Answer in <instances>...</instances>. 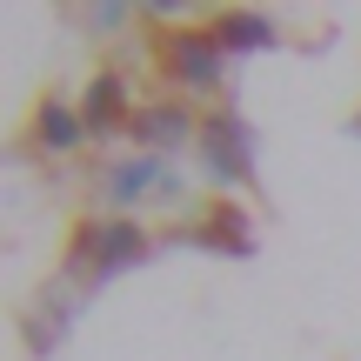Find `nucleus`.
<instances>
[{"label":"nucleus","instance_id":"nucleus-2","mask_svg":"<svg viewBox=\"0 0 361 361\" xmlns=\"http://www.w3.org/2000/svg\"><path fill=\"white\" fill-rule=\"evenodd\" d=\"M141 255H147V241H141L134 221H87L80 228V247H74V261H94V274H114V268H128Z\"/></svg>","mask_w":361,"mask_h":361},{"label":"nucleus","instance_id":"nucleus-1","mask_svg":"<svg viewBox=\"0 0 361 361\" xmlns=\"http://www.w3.org/2000/svg\"><path fill=\"white\" fill-rule=\"evenodd\" d=\"M161 61H168V74L180 87H214L221 80V40L214 27H174L168 40H161Z\"/></svg>","mask_w":361,"mask_h":361},{"label":"nucleus","instance_id":"nucleus-6","mask_svg":"<svg viewBox=\"0 0 361 361\" xmlns=\"http://www.w3.org/2000/svg\"><path fill=\"white\" fill-rule=\"evenodd\" d=\"M80 134H87V121H80V114H67L61 101H47V107H40V147H54V154H67V147H74Z\"/></svg>","mask_w":361,"mask_h":361},{"label":"nucleus","instance_id":"nucleus-7","mask_svg":"<svg viewBox=\"0 0 361 361\" xmlns=\"http://www.w3.org/2000/svg\"><path fill=\"white\" fill-rule=\"evenodd\" d=\"M180 134H188V114H180V107H147L141 114V141L168 147V141H180Z\"/></svg>","mask_w":361,"mask_h":361},{"label":"nucleus","instance_id":"nucleus-8","mask_svg":"<svg viewBox=\"0 0 361 361\" xmlns=\"http://www.w3.org/2000/svg\"><path fill=\"white\" fill-rule=\"evenodd\" d=\"M154 174H168V168H161V161H128V168L107 180V194H114V201H134V194L154 188Z\"/></svg>","mask_w":361,"mask_h":361},{"label":"nucleus","instance_id":"nucleus-5","mask_svg":"<svg viewBox=\"0 0 361 361\" xmlns=\"http://www.w3.org/2000/svg\"><path fill=\"white\" fill-rule=\"evenodd\" d=\"M214 40H221V47H274V27L261 20V13H221Z\"/></svg>","mask_w":361,"mask_h":361},{"label":"nucleus","instance_id":"nucleus-3","mask_svg":"<svg viewBox=\"0 0 361 361\" xmlns=\"http://www.w3.org/2000/svg\"><path fill=\"white\" fill-rule=\"evenodd\" d=\"M201 147H207V168H214V180H247V128L234 114H214L201 128Z\"/></svg>","mask_w":361,"mask_h":361},{"label":"nucleus","instance_id":"nucleus-4","mask_svg":"<svg viewBox=\"0 0 361 361\" xmlns=\"http://www.w3.org/2000/svg\"><path fill=\"white\" fill-rule=\"evenodd\" d=\"M80 121H87V134H114L121 121H128V87H121V74H101V80L87 87Z\"/></svg>","mask_w":361,"mask_h":361}]
</instances>
